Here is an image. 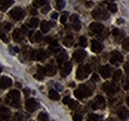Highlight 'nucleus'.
I'll return each instance as SVG.
<instances>
[{"mask_svg": "<svg viewBox=\"0 0 129 121\" xmlns=\"http://www.w3.org/2000/svg\"><path fill=\"white\" fill-rule=\"evenodd\" d=\"M20 96H21L20 92L18 90H16V89L11 90L7 94V97H6L5 101L7 103H9L11 106L18 108L20 106Z\"/></svg>", "mask_w": 129, "mask_h": 121, "instance_id": "obj_1", "label": "nucleus"}, {"mask_svg": "<svg viewBox=\"0 0 129 121\" xmlns=\"http://www.w3.org/2000/svg\"><path fill=\"white\" fill-rule=\"evenodd\" d=\"M74 93H75V96H76L77 98L82 99L83 97H88V96H90L91 93H92V89L89 88L88 86L84 85V84H81V85L79 86V88H77V89L75 90Z\"/></svg>", "mask_w": 129, "mask_h": 121, "instance_id": "obj_2", "label": "nucleus"}, {"mask_svg": "<svg viewBox=\"0 0 129 121\" xmlns=\"http://www.w3.org/2000/svg\"><path fill=\"white\" fill-rule=\"evenodd\" d=\"M90 67H89V65H81L80 66V68L78 69V71H77V78L78 79H84V78H86L88 75L90 74Z\"/></svg>", "mask_w": 129, "mask_h": 121, "instance_id": "obj_3", "label": "nucleus"}, {"mask_svg": "<svg viewBox=\"0 0 129 121\" xmlns=\"http://www.w3.org/2000/svg\"><path fill=\"white\" fill-rule=\"evenodd\" d=\"M90 107L92 109H103L105 107V100H104V97L101 96V95H97L95 96L94 100L90 102Z\"/></svg>", "mask_w": 129, "mask_h": 121, "instance_id": "obj_4", "label": "nucleus"}, {"mask_svg": "<svg viewBox=\"0 0 129 121\" xmlns=\"http://www.w3.org/2000/svg\"><path fill=\"white\" fill-rule=\"evenodd\" d=\"M91 16H92L94 19H96V20H107V19L109 18L108 13H107L105 10L101 9V8H96V9H94V10L91 12Z\"/></svg>", "mask_w": 129, "mask_h": 121, "instance_id": "obj_5", "label": "nucleus"}, {"mask_svg": "<svg viewBox=\"0 0 129 121\" xmlns=\"http://www.w3.org/2000/svg\"><path fill=\"white\" fill-rule=\"evenodd\" d=\"M9 16L11 18H13L14 20H21L24 18L25 16V12L23 9H21L20 7H16V8H13L10 12H9Z\"/></svg>", "mask_w": 129, "mask_h": 121, "instance_id": "obj_6", "label": "nucleus"}, {"mask_svg": "<svg viewBox=\"0 0 129 121\" xmlns=\"http://www.w3.org/2000/svg\"><path fill=\"white\" fill-rule=\"evenodd\" d=\"M102 89L103 91L106 93V94H108V95H113V94H115L116 93V91H117V86L112 83V82H105V83H103V85H102Z\"/></svg>", "mask_w": 129, "mask_h": 121, "instance_id": "obj_7", "label": "nucleus"}, {"mask_svg": "<svg viewBox=\"0 0 129 121\" xmlns=\"http://www.w3.org/2000/svg\"><path fill=\"white\" fill-rule=\"evenodd\" d=\"M123 62V57L118 51H112L111 52V59H110V64L112 65H118V63Z\"/></svg>", "mask_w": 129, "mask_h": 121, "instance_id": "obj_8", "label": "nucleus"}, {"mask_svg": "<svg viewBox=\"0 0 129 121\" xmlns=\"http://www.w3.org/2000/svg\"><path fill=\"white\" fill-rule=\"evenodd\" d=\"M25 106H26V109L29 111V112H34L37 108H38V103L37 101L34 99V98H29L26 100V103H25Z\"/></svg>", "mask_w": 129, "mask_h": 121, "instance_id": "obj_9", "label": "nucleus"}, {"mask_svg": "<svg viewBox=\"0 0 129 121\" xmlns=\"http://www.w3.org/2000/svg\"><path fill=\"white\" fill-rule=\"evenodd\" d=\"M32 58L36 60H42L47 58V53L43 50H37L32 53Z\"/></svg>", "mask_w": 129, "mask_h": 121, "instance_id": "obj_10", "label": "nucleus"}, {"mask_svg": "<svg viewBox=\"0 0 129 121\" xmlns=\"http://www.w3.org/2000/svg\"><path fill=\"white\" fill-rule=\"evenodd\" d=\"M85 57H86V53H85V51H83V50H78V51H76V52L74 53V56H73L74 60H76L77 63L82 62V60H84Z\"/></svg>", "mask_w": 129, "mask_h": 121, "instance_id": "obj_11", "label": "nucleus"}, {"mask_svg": "<svg viewBox=\"0 0 129 121\" xmlns=\"http://www.w3.org/2000/svg\"><path fill=\"white\" fill-rule=\"evenodd\" d=\"M72 69H73V66L70 62H66L63 66V68L61 69V76L63 77H66L71 72H72Z\"/></svg>", "mask_w": 129, "mask_h": 121, "instance_id": "obj_12", "label": "nucleus"}, {"mask_svg": "<svg viewBox=\"0 0 129 121\" xmlns=\"http://www.w3.org/2000/svg\"><path fill=\"white\" fill-rule=\"evenodd\" d=\"M89 29L92 31L93 33H95V34H100V33H102L104 27L100 23H91L89 25Z\"/></svg>", "mask_w": 129, "mask_h": 121, "instance_id": "obj_13", "label": "nucleus"}, {"mask_svg": "<svg viewBox=\"0 0 129 121\" xmlns=\"http://www.w3.org/2000/svg\"><path fill=\"white\" fill-rule=\"evenodd\" d=\"M68 59V56H67V52L64 50H61V52H59L58 56H57V62L59 64V66L61 67L62 65H64V63Z\"/></svg>", "mask_w": 129, "mask_h": 121, "instance_id": "obj_14", "label": "nucleus"}, {"mask_svg": "<svg viewBox=\"0 0 129 121\" xmlns=\"http://www.w3.org/2000/svg\"><path fill=\"white\" fill-rule=\"evenodd\" d=\"M12 37H13V39H14L16 42H21V41H23V40H24L25 35H24V33H23V31L22 30L16 29V30L13 31Z\"/></svg>", "mask_w": 129, "mask_h": 121, "instance_id": "obj_15", "label": "nucleus"}, {"mask_svg": "<svg viewBox=\"0 0 129 121\" xmlns=\"http://www.w3.org/2000/svg\"><path fill=\"white\" fill-rule=\"evenodd\" d=\"M102 49H103V46H102V44H100L98 41H96V40H92L91 41V51L93 53H99V52L102 51Z\"/></svg>", "mask_w": 129, "mask_h": 121, "instance_id": "obj_16", "label": "nucleus"}, {"mask_svg": "<svg viewBox=\"0 0 129 121\" xmlns=\"http://www.w3.org/2000/svg\"><path fill=\"white\" fill-rule=\"evenodd\" d=\"M0 84H1V88L4 89V88H7V87L12 85V80H11V78H9L7 76H2Z\"/></svg>", "mask_w": 129, "mask_h": 121, "instance_id": "obj_17", "label": "nucleus"}, {"mask_svg": "<svg viewBox=\"0 0 129 121\" xmlns=\"http://www.w3.org/2000/svg\"><path fill=\"white\" fill-rule=\"evenodd\" d=\"M99 72H100V75L102 76V77L104 78H107L110 76V74H111V69L108 67V66H103L99 69Z\"/></svg>", "mask_w": 129, "mask_h": 121, "instance_id": "obj_18", "label": "nucleus"}, {"mask_svg": "<svg viewBox=\"0 0 129 121\" xmlns=\"http://www.w3.org/2000/svg\"><path fill=\"white\" fill-rule=\"evenodd\" d=\"M117 114L121 119H127L129 117V110L125 107H120L117 111Z\"/></svg>", "mask_w": 129, "mask_h": 121, "instance_id": "obj_19", "label": "nucleus"}, {"mask_svg": "<svg viewBox=\"0 0 129 121\" xmlns=\"http://www.w3.org/2000/svg\"><path fill=\"white\" fill-rule=\"evenodd\" d=\"M10 115H11V113H10L9 109H7L5 107L1 108V119L2 120H8L10 118Z\"/></svg>", "mask_w": 129, "mask_h": 121, "instance_id": "obj_20", "label": "nucleus"}, {"mask_svg": "<svg viewBox=\"0 0 129 121\" xmlns=\"http://www.w3.org/2000/svg\"><path fill=\"white\" fill-rule=\"evenodd\" d=\"M14 3V0H1V10L5 11Z\"/></svg>", "mask_w": 129, "mask_h": 121, "instance_id": "obj_21", "label": "nucleus"}, {"mask_svg": "<svg viewBox=\"0 0 129 121\" xmlns=\"http://www.w3.org/2000/svg\"><path fill=\"white\" fill-rule=\"evenodd\" d=\"M45 75H46V70H45V68H39V69H38V73L34 76V77L37 78L38 80H43Z\"/></svg>", "mask_w": 129, "mask_h": 121, "instance_id": "obj_22", "label": "nucleus"}, {"mask_svg": "<svg viewBox=\"0 0 129 121\" xmlns=\"http://www.w3.org/2000/svg\"><path fill=\"white\" fill-rule=\"evenodd\" d=\"M45 70H46V75H48L50 76H55V74H56V68L52 64L47 65L46 68H45Z\"/></svg>", "mask_w": 129, "mask_h": 121, "instance_id": "obj_23", "label": "nucleus"}, {"mask_svg": "<svg viewBox=\"0 0 129 121\" xmlns=\"http://www.w3.org/2000/svg\"><path fill=\"white\" fill-rule=\"evenodd\" d=\"M50 28H51V24H50V22L48 21H42V23H41V30L43 33H47L49 32L50 30Z\"/></svg>", "mask_w": 129, "mask_h": 121, "instance_id": "obj_24", "label": "nucleus"}, {"mask_svg": "<svg viewBox=\"0 0 129 121\" xmlns=\"http://www.w3.org/2000/svg\"><path fill=\"white\" fill-rule=\"evenodd\" d=\"M49 97H50L52 100H59V99H60L59 93L56 90H54V89H51V90L49 91Z\"/></svg>", "mask_w": 129, "mask_h": 121, "instance_id": "obj_25", "label": "nucleus"}, {"mask_svg": "<svg viewBox=\"0 0 129 121\" xmlns=\"http://www.w3.org/2000/svg\"><path fill=\"white\" fill-rule=\"evenodd\" d=\"M74 44V38H73V36H67L66 38L64 39V45L67 46V47H71V46H73Z\"/></svg>", "mask_w": 129, "mask_h": 121, "instance_id": "obj_26", "label": "nucleus"}, {"mask_svg": "<svg viewBox=\"0 0 129 121\" xmlns=\"http://www.w3.org/2000/svg\"><path fill=\"white\" fill-rule=\"evenodd\" d=\"M39 23H40V21H39L38 18H32V19L28 22V26H30V27H32V28H36V27L39 25Z\"/></svg>", "mask_w": 129, "mask_h": 121, "instance_id": "obj_27", "label": "nucleus"}, {"mask_svg": "<svg viewBox=\"0 0 129 121\" xmlns=\"http://www.w3.org/2000/svg\"><path fill=\"white\" fill-rule=\"evenodd\" d=\"M49 0H34L33 4L35 7H39V6H45L46 4H48Z\"/></svg>", "mask_w": 129, "mask_h": 121, "instance_id": "obj_28", "label": "nucleus"}, {"mask_svg": "<svg viewBox=\"0 0 129 121\" xmlns=\"http://www.w3.org/2000/svg\"><path fill=\"white\" fill-rule=\"evenodd\" d=\"M64 5H66L64 0H57V1H56V8H57L58 10H62L64 7Z\"/></svg>", "mask_w": 129, "mask_h": 121, "instance_id": "obj_29", "label": "nucleus"}, {"mask_svg": "<svg viewBox=\"0 0 129 121\" xmlns=\"http://www.w3.org/2000/svg\"><path fill=\"white\" fill-rule=\"evenodd\" d=\"M121 76H122V72H121L120 70H117V71H115L114 74H113V79H114L115 81H117V80H119V79L121 78Z\"/></svg>", "mask_w": 129, "mask_h": 121, "instance_id": "obj_30", "label": "nucleus"}, {"mask_svg": "<svg viewBox=\"0 0 129 121\" xmlns=\"http://www.w3.org/2000/svg\"><path fill=\"white\" fill-rule=\"evenodd\" d=\"M107 9H108L110 12L114 13V12H116V11H117V6H116V4H115V3L111 2V3H108V4H107Z\"/></svg>", "mask_w": 129, "mask_h": 121, "instance_id": "obj_31", "label": "nucleus"}, {"mask_svg": "<svg viewBox=\"0 0 129 121\" xmlns=\"http://www.w3.org/2000/svg\"><path fill=\"white\" fill-rule=\"evenodd\" d=\"M49 116L47 113L45 112H41L39 115H38V120L39 121H48Z\"/></svg>", "mask_w": 129, "mask_h": 121, "instance_id": "obj_32", "label": "nucleus"}, {"mask_svg": "<svg viewBox=\"0 0 129 121\" xmlns=\"http://www.w3.org/2000/svg\"><path fill=\"white\" fill-rule=\"evenodd\" d=\"M73 29L75 31H80L81 30V22H80V20H77V21H75V22H73Z\"/></svg>", "mask_w": 129, "mask_h": 121, "instance_id": "obj_33", "label": "nucleus"}, {"mask_svg": "<svg viewBox=\"0 0 129 121\" xmlns=\"http://www.w3.org/2000/svg\"><path fill=\"white\" fill-rule=\"evenodd\" d=\"M87 45V40H86V38L84 37V36H81V38H80V46L82 47V48H85Z\"/></svg>", "mask_w": 129, "mask_h": 121, "instance_id": "obj_34", "label": "nucleus"}, {"mask_svg": "<svg viewBox=\"0 0 129 121\" xmlns=\"http://www.w3.org/2000/svg\"><path fill=\"white\" fill-rule=\"evenodd\" d=\"M35 40H36L37 42H41V41L43 40V34H42L41 32H37V33L35 34Z\"/></svg>", "mask_w": 129, "mask_h": 121, "instance_id": "obj_35", "label": "nucleus"}, {"mask_svg": "<svg viewBox=\"0 0 129 121\" xmlns=\"http://www.w3.org/2000/svg\"><path fill=\"white\" fill-rule=\"evenodd\" d=\"M50 51H51L52 53L56 54V53L60 52V48H59V46H58V45H56V46H50Z\"/></svg>", "mask_w": 129, "mask_h": 121, "instance_id": "obj_36", "label": "nucleus"}, {"mask_svg": "<svg viewBox=\"0 0 129 121\" xmlns=\"http://www.w3.org/2000/svg\"><path fill=\"white\" fill-rule=\"evenodd\" d=\"M68 18H69V14H68L67 12H64V14L61 16V23H62V24H66Z\"/></svg>", "mask_w": 129, "mask_h": 121, "instance_id": "obj_37", "label": "nucleus"}, {"mask_svg": "<svg viewBox=\"0 0 129 121\" xmlns=\"http://www.w3.org/2000/svg\"><path fill=\"white\" fill-rule=\"evenodd\" d=\"M122 47H123L124 50L129 51V38H127V39L124 40V42L122 43Z\"/></svg>", "mask_w": 129, "mask_h": 121, "instance_id": "obj_38", "label": "nucleus"}, {"mask_svg": "<svg viewBox=\"0 0 129 121\" xmlns=\"http://www.w3.org/2000/svg\"><path fill=\"white\" fill-rule=\"evenodd\" d=\"M123 87H124L125 90H128L129 89V77L124 78V80H123Z\"/></svg>", "mask_w": 129, "mask_h": 121, "instance_id": "obj_39", "label": "nucleus"}, {"mask_svg": "<svg viewBox=\"0 0 129 121\" xmlns=\"http://www.w3.org/2000/svg\"><path fill=\"white\" fill-rule=\"evenodd\" d=\"M68 105L70 106V108L75 109V108H77V107H78V102H77V101H75V100H72V99H71V101L69 102V104H68Z\"/></svg>", "mask_w": 129, "mask_h": 121, "instance_id": "obj_40", "label": "nucleus"}, {"mask_svg": "<svg viewBox=\"0 0 129 121\" xmlns=\"http://www.w3.org/2000/svg\"><path fill=\"white\" fill-rule=\"evenodd\" d=\"M89 121H98L100 118H99V116L96 115V114H90L89 115Z\"/></svg>", "mask_w": 129, "mask_h": 121, "instance_id": "obj_41", "label": "nucleus"}, {"mask_svg": "<svg viewBox=\"0 0 129 121\" xmlns=\"http://www.w3.org/2000/svg\"><path fill=\"white\" fill-rule=\"evenodd\" d=\"M50 9H51V8H50V5L46 4L45 6H43V8H42V10H41V11H42V13H43V14H46V13H48L49 11H50Z\"/></svg>", "mask_w": 129, "mask_h": 121, "instance_id": "obj_42", "label": "nucleus"}, {"mask_svg": "<svg viewBox=\"0 0 129 121\" xmlns=\"http://www.w3.org/2000/svg\"><path fill=\"white\" fill-rule=\"evenodd\" d=\"M90 80H91L92 82H97V81L99 80V76H98V75H97V74H92Z\"/></svg>", "mask_w": 129, "mask_h": 121, "instance_id": "obj_43", "label": "nucleus"}, {"mask_svg": "<svg viewBox=\"0 0 129 121\" xmlns=\"http://www.w3.org/2000/svg\"><path fill=\"white\" fill-rule=\"evenodd\" d=\"M15 120L23 121V115H22L21 113H16V114H15Z\"/></svg>", "mask_w": 129, "mask_h": 121, "instance_id": "obj_44", "label": "nucleus"}, {"mask_svg": "<svg viewBox=\"0 0 129 121\" xmlns=\"http://www.w3.org/2000/svg\"><path fill=\"white\" fill-rule=\"evenodd\" d=\"M82 120V116L81 114H75L74 115V121H81Z\"/></svg>", "mask_w": 129, "mask_h": 121, "instance_id": "obj_45", "label": "nucleus"}, {"mask_svg": "<svg viewBox=\"0 0 129 121\" xmlns=\"http://www.w3.org/2000/svg\"><path fill=\"white\" fill-rule=\"evenodd\" d=\"M1 39H2V41H3L4 43H8V42H9V40H8L7 36H6L4 33H1Z\"/></svg>", "mask_w": 129, "mask_h": 121, "instance_id": "obj_46", "label": "nucleus"}, {"mask_svg": "<svg viewBox=\"0 0 129 121\" xmlns=\"http://www.w3.org/2000/svg\"><path fill=\"white\" fill-rule=\"evenodd\" d=\"M70 20L72 21V22H75V21H77V20H79V16L77 15V14H74V15L71 16V18H70Z\"/></svg>", "mask_w": 129, "mask_h": 121, "instance_id": "obj_47", "label": "nucleus"}, {"mask_svg": "<svg viewBox=\"0 0 129 121\" xmlns=\"http://www.w3.org/2000/svg\"><path fill=\"white\" fill-rule=\"evenodd\" d=\"M124 71H125V72L129 75V60L125 64V65H124Z\"/></svg>", "mask_w": 129, "mask_h": 121, "instance_id": "obj_48", "label": "nucleus"}, {"mask_svg": "<svg viewBox=\"0 0 129 121\" xmlns=\"http://www.w3.org/2000/svg\"><path fill=\"white\" fill-rule=\"evenodd\" d=\"M70 101H71V98H70L69 96H66L64 99H63V102H64V104H69Z\"/></svg>", "mask_w": 129, "mask_h": 121, "instance_id": "obj_49", "label": "nucleus"}, {"mask_svg": "<svg viewBox=\"0 0 129 121\" xmlns=\"http://www.w3.org/2000/svg\"><path fill=\"white\" fill-rule=\"evenodd\" d=\"M112 34H113V36H118V35L120 34V31H119V29H113Z\"/></svg>", "mask_w": 129, "mask_h": 121, "instance_id": "obj_50", "label": "nucleus"}, {"mask_svg": "<svg viewBox=\"0 0 129 121\" xmlns=\"http://www.w3.org/2000/svg\"><path fill=\"white\" fill-rule=\"evenodd\" d=\"M4 28H5L6 30H10V29H11V24H10V23H5V24H4Z\"/></svg>", "mask_w": 129, "mask_h": 121, "instance_id": "obj_51", "label": "nucleus"}, {"mask_svg": "<svg viewBox=\"0 0 129 121\" xmlns=\"http://www.w3.org/2000/svg\"><path fill=\"white\" fill-rule=\"evenodd\" d=\"M58 13H57V12H54V13H52V15H51V18H52V19H57V18H58Z\"/></svg>", "mask_w": 129, "mask_h": 121, "instance_id": "obj_52", "label": "nucleus"}, {"mask_svg": "<svg viewBox=\"0 0 129 121\" xmlns=\"http://www.w3.org/2000/svg\"><path fill=\"white\" fill-rule=\"evenodd\" d=\"M92 6H93V2L92 1L86 2V7H92Z\"/></svg>", "mask_w": 129, "mask_h": 121, "instance_id": "obj_53", "label": "nucleus"}, {"mask_svg": "<svg viewBox=\"0 0 129 121\" xmlns=\"http://www.w3.org/2000/svg\"><path fill=\"white\" fill-rule=\"evenodd\" d=\"M56 87H57V89H58V90H63V86H62L61 84H59V83H57V84H56Z\"/></svg>", "mask_w": 129, "mask_h": 121, "instance_id": "obj_54", "label": "nucleus"}, {"mask_svg": "<svg viewBox=\"0 0 129 121\" xmlns=\"http://www.w3.org/2000/svg\"><path fill=\"white\" fill-rule=\"evenodd\" d=\"M31 14H32V15H37V14H38V11H37L36 9H32V10H31Z\"/></svg>", "mask_w": 129, "mask_h": 121, "instance_id": "obj_55", "label": "nucleus"}, {"mask_svg": "<svg viewBox=\"0 0 129 121\" xmlns=\"http://www.w3.org/2000/svg\"><path fill=\"white\" fill-rule=\"evenodd\" d=\"M24 93H25L26 95H28V94L30 93V89H28V88H25V89H24Z\"/></svg>", "mask_w": 129, "mask_h": 121, "instance_id": "obj_56", "label": "nucleus"}, {"mask_svg": "<svg viewBox=\"0 0 129 121\" xmlns=\"http://www.w3.org/2000/svg\"><path fill=\"white\" fill-rule=\"evenodd\" d=\"M126 103H127V105L129 106V96L127 97V98H126Z\"/></svg>", "mask_w": 129, "mask_h": 121, "instance_id": "obj_57", "label": "nucleus"}, {"mask_svg": "<svg viewBox=\"0 0 129 121\" xmlns=\"http://www.w3.org/2000/svg\"><path fill=\"white\" fill-rule=\"evenodd\" d=\"M117 22H118V23H123V20H122V19H119Z\"/></svg>", "mask_w": 129, "mask_h": 121, "instance_id": "obj_58", "label": "nucleus"}, {"mask_svg": "<svg viewBox=\"0 0 129 121\" xmlns=\"http://www.w3.org/2000/svg\"><path fill=\"white\" fill-rule=\"evenodd\" d=\"M50 24H51V27H52V26H55V23H54V22H50Z\"/></svg>", "mask_w": 129, "mask_h": 121, "instance_id": "obj_59", "label": "nucleus"}, {"mask_svg": "<svg viewBox=\"0 0 129 121\" xmlns=\"http://www.w3.org/2000/svg\"><path fill=\"white\" fill-rule=\"evenodd\" d=\"M110 1H112V0H110Z\"/></svg>", "mask_w": 129, "mask_h": 121, "instance_id": "obj_60", "label": "nucleus"}]
</instances>
